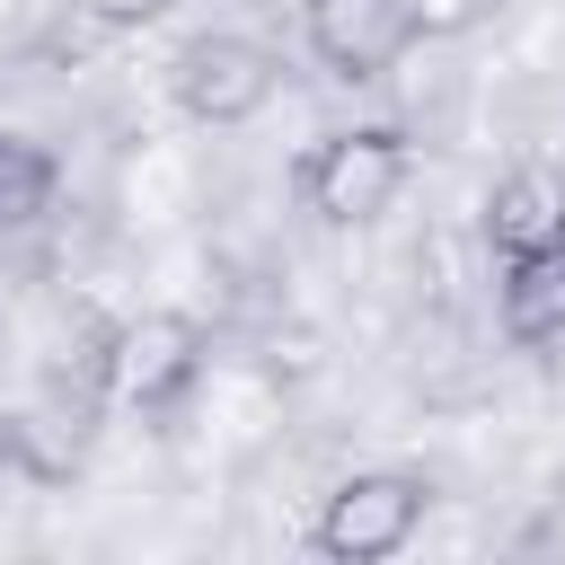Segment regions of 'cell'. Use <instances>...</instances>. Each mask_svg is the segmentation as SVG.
Listing matches in <instances>:
<instances>
[{
  "label": "cell",
  "mask_w": 565,
  "mask_h": 565,
  "mask_svg": "<svg viewBox=\"0 0 565 565\" xmlns=\"http://www.w3.org/2000/svg\"><path fill=\"white\" fill-rule=\"evenodd\" d=\"M406 132H388V124H353V132H327L309 159H300V203L318 212V221H335V230H362V221H380L397 194H406Z\"/></svg>",
  "instance_id": "obj_1"
},
{
  "label": "cell",
  "mask_w": 565,
  "mask_h": 565,
  "mask_svg": "<svg viewBox=\"0 0 565 565\" xmlns=\"http://www.w3.org/2000/svg\"><path fill=\"white\" fill-rule=\"evenodd\" d=\"M424 477H406V468H362V477H344L327 503H318V556H335V565H380V556H397L415 530H424Z\"/></svg>",
  "instance_id": "obj_2"
},
{
  "label": "cell",
  "mask_w": 565,
  "mask_h": 565,
  "mask_svg": "<svg viewBox=\"0 0 565 565\" xmlns=\"http://www.w3.org/2000/svg\"><path fill=\"white\" fill-rule=\"evenodd\" d=\"M194 371H203V327L185 309H141V318L106 327V397L115 406L159 415L194 388Z\"/></svg>",
  "instance_id": "obj_3"
},
{
  "label": "cell",
  "mask_w": 565,
  "mask_h": 565,
  "mask_svg": "<svg viewBox=\"0 0 565 565\" xmlns=\"http://www.w3.org/2000/svg\"><path fill=\"white\" fill-rule=\"evenodd\" d=\"M274 71H282V62H274L256 35H238V26H212V35H194V44L177 53V106H185L194 124L230 132V124L265 115V97H274Z\"/></svg>",
  "instance_id": "obj_4"
},
{
  "label": "cell",
  "mask_w": 565,
  "mask_h": 565,
  "mask_svg": "<svg viewBox=\"0 0 565 565\" xmlns=\"http://www.w3.org/2000/svg\"><path fill=\"white\" fill-rule=\"evenodd\" d=\"M300 35L335 79H388L415 44V18L406 0H300Z\"/></svg>",
  "instance_id": "obj_5"
},
{
  "label": "cell",
  "mask_w": 565,
  "mask_h": 565,
  "mask_svg": "<svg viewBox=\"0 0 565 565\" xmlns=\"http://www.w3.org/2000/svg\"><path fill=\"white\" fill-rule=\"evenodd\" d=\"M486 247L494 256H539V247H556L565 238V177L556 168H512V177H494V194H486Z\"/></svg>",
  "instance_id": "obj_6"
},
{
  "label": "cell",
  "mask_w": 565,
  "mask_h": 565,
  "mask_svg": "<svg viewBox=\"0 0 565 565\" xmlns=\"http://www.w3.org/2000/svg\"><path fill=\"white\" fill-rule=\"evenodd\" d=\"M503 335L512 344H565V238L539 256H503Z\"/></svg>",
  "instance_id": "obj_7"
},
{
  "label": "cell",
  "mask_w": 565,
  "mask_h": 565,
  "mask_svg": "<svg viewBox=\"0 0 565 565\" xmlns=\"http://www.w3.org/2000/svg\"><path fill=\"white\" fill-rule=\"evenodd\" d=\"M53 185H62L53 150H35V141L0 132V238H9V230H35V221L53 212Z\"/></svg>",
  "instance_id": "obj_8"
},
{
  "label": "cell",
  "mask_w": 565,
  "mask_h": 565,
  "mask_svg": "<svg viewBox=\"0 0 565 565\" xmlns=\"http://www.w3.org/2000/svg\"><path fill=\"white\" fill-rule=\"evenodd\" d=\"M494 0H406V18H415V35H468L477 18H486Z\"/></svg>",
  "instance_id": "obj_9"
},
{
  "label": "cell",
  "mask_w": 565,
  "mask_h": 565,
  "mask_svg": "<svg viewBox=\"0 0 565 565\" xmlns=\"http://www.w3.org/2000/svg\"><path fill=\"white\" fill-rule=\"evenodd\" d=\"M97 26H141V18H159V9H177V0H79Z\"/></svg>",
  "instance_id": "obj_10"
},
{
  "label": "cell",
  "mask_w": 565,
  "mask_h": 565,
  "mask_svg": "<svg viewBox=\"0 0 565 565\" xmlns=\"http://www.w3.org/2000/svg\"><path fill=\"white\" fill-rule=\"evenodd\" d=\"M9 450H18V406L0 397V459H9Z\"/></svg>",
  "instance_id": "obj_11"
}]
</instances>
